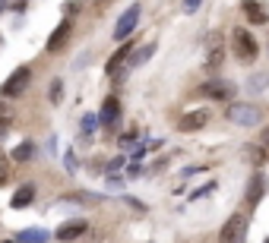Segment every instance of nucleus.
<instances>
[{"label": "nucleus", "instance_id": "obj_3", "mask_svg": "<svg viewBox=\"0 0 269 243\" xmlns=\"http://www.w3.org/2000/svg\"><path fill=\"white\" fill-rule=\"evenodd\" d=\"M228 120L238 123V126H257L260 123V111L247 107V104H231L228 107Z\"/></svg>", "mask_w": 269, "mask_h": 243}, {"label": "nucleus", "instance_id": "obj_24", "mask_svg": "<svg viewBox=\"0 0 269 243\" xmlns=\"http://www.w3.org/2000/svg\"><path fill=\"white\" fill-rule=\"evenodd\" d=\"M263 145H266V148H269V126H266V129H263Z\"/></svg>", "mask_w": 269, "mask_h": 243}, {"label": "nucleus", "instance_id": "obj_14", "mask_svg": "<svg viewBox=\"0 0 269 243\" xmlns=\"http://www.w3.org/2000/svg\"><path fill=\"white\" fill-rule=\"evenodd\" d=\"M222 51H225V48H222V35H215V38L209 41V57H206V67H209V70L222 63Z\"/></svg>", "mask_w": 269, "mask_h": 243}, {"label": "nucleus", "instance_id": "obj_8", "mask_svg": "<svg viewBox=\"0 0 269 243\" xmlns=\"http://www.w3.org/2000/svg\"><path fill=\"white\" fill-rule=\"evenodd\" d=\"M86 228H89L86 221H64L57 228V240H76V237L86 234Z\"/></svg>", "mask_w": 269, "mask_h": 243}, {"label": "nucleus", "instance_id": "obj_22", "mask_svg": "<svg viewBox=\"0 0 269 243\" xmlns=\"http://www.w3.org/2000/svg\"><path fill=\"white\" fill-rule=\"evenodd\" d=\"M7 126H10V117L4 114V117H0V136H7Z\"/></svg>", "mask_w": 269, "mask_h": 243}, {"label": "nucleus", "instance_id": "obj_15", "mask_svg": "<svg viewBox=\"0 0 269 243\" xmlns=\"http://www.w3.org/2000/svg\"><path fill=\"white\" fill-rule=\"evenodd\" d=\"M149 57H152V45H146V48H133V54H130V67L146 63Z\"/></svg>", "mask_w": 269, "mask_h": 243}, {"label": "nucleus", "instance_id": "obj_25", "mask_svg": "<svg viewBox=\"0 0 269 243\" xmlns=\"http://www.w3.org/2000/svg\"><path fill=\"white\" fill-rule=\"evenodd\" d=\"M7 10V0H0V13H4Z\"/></svg>", "mask_w": 269, "mask_h": 243}, {"label": "nucleus", "instance_id": "obj_18", "mask_svg": "<svg viewBox=\"0 0 269 243\" xmlns=\"http://www.w3.org/2000/svg\"><path fill=\"white\" fill-rule=\"evenodd\" d=\"M7 177H10V158H7L4 148H0V183H7Z\"/></svg>", "mask_w": 269, "mask_h": 243}, {"label": "nucleus", "instance_id": "obj_7", "mask_svg": "<svg viewBox=\"0 0 269 243\" xmlns=\"http://www.w3.org/2000/svg\"><path fill=\"white\" fill-rule=\"evenodd\" d=\"M209 123V111H190V114L181 117V129L184 133H193V129H203Z\"/></svg>", "mask_w": 269, "mask_h": 243}, {"label": "nucleus", "instance_id": "obj_16", "mask_svg": "<svg viewBox=\"0 0 269 243\" xmlns=\"http://www.w3.org/2000/svg\"><path fill=\"white\" fill-rule=\"evenodd\" d=\"M67 202H101V196L98 193H70V196H64Z\"/></svg>", "mask_w": 269, "mask_h": 243}, {"label": "nucleus", "instance_id": "obj_5", "mask_svg": "<svg viewBox=\"0 0 269 243\" xmlns=\"http://www.w3.org/2000/svg\"><path fill=\"white\" fill-rule=\"evenodd\" d=\"M136 23H139V4H133L127 13H123L120 16V19H117V26H114V38L117 41H123V38H127V35L136 29Z\"/></svg>", "mask_w": 269, "mask_h": 243}, {"label": "nucleus", "instance_id": "obj_1", "mask_svg": "<svg viewBox=\"0 0 269 243\" xmlns=\"http://www.w3.org/2000/svg\"><path fill=\"white\" fill-rule=\"evenodd\" d=\"M244 240H247V218L231 215L225 221V228L219 231V243H244Z\"/></svg>", "mask_w": 269, "mask_h": 243}, {"label": "nucleus", "instance_id": "obj_17", "mask_svg": "<svg viewBox=\"0 0 269 243\" xmlns=\"http://www.w3.org/2000/svg\"><path fill=\"white\" fill-rule=\"evenodd\" d=\"M16 240H19V243H45L48 237H45V231H26V234H19Z\"/></svg>", "mask_w": 269, "mask_h": 243}, {"label": "nucleus", "instance_id": "obj_13", "mask_svg": "<svg viewBox=\"0 0 269 243\" xmlns=\"http://www.w3.org/2000/svg\"><path fill=\"white\" fill-rule=\"evenodd\" d=\"M203 95L219 98V101H228V98H231V85H225V82H209V85H203Z\"/></svg>", "mask_w": 269, "mask_h": 243}, {"label": "nucleus", "instance_id": "obj_23", "mask_svg": "<svg viewBox=\"0 0 269 243\" xmlns=\"http://www.w3.org/2000/svg\"><path fill=\"white\" fill-rule=\"evenodd\" d=\"M196 7H200V0H184V10H187V13H193Z\"/></svg>", "mask_w": 269, "mask_h": 243}, {"label": "nucleus", "instance_id": "obj_26", "mask_svg": "<svg viewBox=\"0 0 269 243\" xmlns=\"http://www.w3.org/2000/svg\"><path fill=\"white\" fill-rule=\"evenodd\" d=\"M0 117H4V104H0Z\"/></svg>", "mask_w": 269, "mask_h": 243}, {"label": "nucleus", "instance_id": "obj_20", "mask_svg": "<svg viewBox=\"0 0 269 243\" xmlns=\"http://www.w3.org/2000/svg\"><path fill=\"white\" fill-rule=\"evenodd\" d=\"M95 120H98L95 114H86L82 117V129H86V133H92V129H95Z\"/></svg>", "mask_w": 269, "mask_h": 243}, {"label": "nucleus", "instance_id": "obj_6", "mask_svg": "<svg viewBox=\"0 0 269 243\" xmlns=\"http://www.w3.org/2000/svg\"><path fill=\"white\" fill-rule=\"evenodd\" d=\"M70 32H73V23H70V19H64L57 29H54V35H51V38H48V51L51 54H57L64 45H67V38H70Z\"/></svg>", "mask_w": 269, "mask_h": 243}, {"label": "nucleus", "instance_id": "obj_21", "mask_svg": "<svg viewBox=\"0 0 269 243\" xmlns=\"http://www.w3.org/2000/svg\"><path fill=\"white\" fill-rule=\"evenodd\" d=\"M60 92H64V82L57 79V82L51 85V101H60Z\"/></svg>", "mask_w": 269, "mask_h": 243}, {"label": "nucleus", "instance_id": "obj_4", "mask_svg": "<svg viewBox=\"0 0 269 243\" xmlns=\"http://www.w3.org/2000/svg\"><path fill=\"white\" fill-rule=\"evenodd\" d=\"M29 79H32V73H29V67H19V70H16L13 76H10V79L4 82V89H0V92H4L7 98H16V95H23V92H26Z\"/></svg>", "mask_w": 269, "mask_h": 243}, {"label": "nucleus", "instance_id": "obj_10", "mask_svg": "<svg viewBox=\"0 0 269 243\" xmlns=\"http://www.w3.org/2000/svg\"><path fill=\"white\" fill-rule=\"evenodd\" d=\"M263 193H266V177H254L250 180V186H247V205L254 209V205H260V199H263Z\"/></svg>", "mask_w": 269, "mask_h": 243}, {"label": "nucleus", "instance_id": "obj_9", "mask_svg": "<svg viewBox=\"0 0 269 243\" xmlns=\"http://www.w3.org/2000/svg\"><path fill=\"white\" fill-rule=\"evenodd\" d=\"M244 13H247V19L250 23H254V26H263L266 23V7L260 4V0H244Z\"/></svg>", "mask_w": 269, "mask_h": 243}, {"label": "nucleus", "instance_id": "obj_11", "mask_svg": "<svg viewBox=\"0 0 269 243\" xmlns=\"http://www.w3.org/2000/svg\"><path fill=\"white\" fill-rule=\"evenodd\" d=\"M101 123H114L117 117H120V101L111 95V98H105V104H101Z\"/></svg>", "mask_w": 269, "mask_h": 243}, {"label": "nucleus", "instance_id": "obj_2", "mask_svg": "<svg viewBox=\"0 0 269 243\" xmlns=\"http://www.w3.org/2000/svg\"><path fill=\"white\" fill-rule=\"evenodd\" d=\"M235 54H238V60L241 63H254L257 60V41H254V35L250 32H244V29H238L235 32Z\"/></svg>", "mask_w": 269, "mask_h": 243}, {"label": "nucleus", "instance_id": "obj_19", "mask_svg": "<svg viewBox=\"0 0 269 243\" xmlns=\"http://www.w3.org/2000/svg\"><path fill=\"white\" fill-rule=\"evenodd\" d=\"M29 155H32V142H23V145H19V148L13 152V158H16V161H26Z\"/></svg>", "mask_w": 269, "mask_h": 243}, {"label": "nucleus", "instance_id": "obj_12", "mask_svg": "<svg viewBox=\"0 0 269 243\" xmlns=\"http://www.w3.org/2000/svg\"><path fill=\"white\" fill-rule=\"evenodd\" d=\"M32 199H35V186H32V183H26V186H19V190L13 193V202H10V205H13V209H26V205H29Z\"/></svg>", "mask_w": 269, "mask_h": 243}]
</instances>
